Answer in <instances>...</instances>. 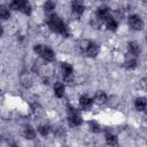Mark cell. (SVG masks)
Returning <instances> with one entry per match:
<instances>
[{
    "label": "cell",
    "instance_id": "cell-7",
    "mask_svg": "<svg viewBox=\"0 0 147 147\" xmlns=\"http://www.w3.org/2000/svg\"><path fill=\"white\" fill-rule=\"evenodd\" d=\"M127 22H129V25L131 26L132 30H136V31H141L144 29V21L142 18L137 15V14H132L129 16L127 18Z\"/></svg>",
    "mask_w": 147,
    "mask_h": 147
},
{
    "label": "cell",
    "instance_id": "cell-15",
    "mask_svg": "<svg viewBox=\"0 0 147 147\" xmlns=\"http://www.w3.org/2000/svg\"><path fill=\"white\" fill-rule=\"evenodd\" d=\"M105 139H106L107 145H109V146H116V145L118 144V138H117V136L114 134V133H110V132L106 133Z\"/></svg>",
    "mask_w": 147,
    "mask_h": 147
},
{
    "label": "cell",
    "instance_id": "cell-8",
    "mask_svg": "<svg viewBox=\"0 0 147 147\" xmlns=\"http://www.w3.org/2000/svg\"><path fill=\"white\" fill-rule=\"evenodd\" d=\"M110 8L107 6H101L96 10V20L100 22H106L108 18H110Z\"/></svg>",
    "mask_w": 147,
    "mask_h": 147
},
{
    "label": "cell",
    "instance_id": "cell-4",
    "mask_svg": "<svg viewBox=\"0 0 147 147\" xmlns=\"http://www.w3.org/2000/svg\"><path fill=\"white\" fill-rule=\"evenodd\" d=\"M67 111H68V122L70 126H79L83 123V118L80 114L76 110L75 107L72 106H67Z\"/></svg>",
    "mask_w": 147,
    "mask_h": 147
},
{
    "label": "cell",
    "instance_id": "cell-5",
    "mask_svg": "<svg viewBox=\"0 0 147 147\" xmlns=\"http://www.w3.org/2000/svg\"><path fill=\"white\" fill-rule=\"evenodd\" d=\"M9 7L14 10H20L25 15H30L31 10H32L31 3L29 1H24V0H14L10 2Z\"/></svg>",
    "mask_w": 147,
    "mask_h": 147
},
{
    "label": "cell",
    "instance_id": "cell-19",
    "mask_svg": "<svg viewBox=\"0 0 147 147\" xmlns=\"http://www.w3.org/2000/svg\"><path fill=\"white\" fill-rule=\"evenodd\" d=\"M10 17V10L7 6L1 5L0 6V18L2 20H8Z\"/></svg>",
    "mask_w": 147,
    "mask_h": 147
},
{
    "label": "cell",
    "instance_id": "cell-18",
    "mask_svg": "<svg viewBox=\"0 0 147 147\" xmlns=\"http://www.w3.org/2000/svg\"><path fill=\"white\" fill-rule=\"evenodd\" d=\"M23 134H24L25 139H28V140H32V139H34V137H36V131H34L31 126H26V127L24 129Z\"/></svg>",
    "mask_w": 147,
    "mask_h": 147
},
{
    "label": "cell",
    "instance_id": "cell-20",
    "mask_svg": "<svg viewBox=\"0 0 147 147\" xmlns=\"http://www.w3.org/2000/svg\"><path fill=\"white\" fill-rule=\"evenodd\" d=\"M49 131H51V126H49L48 124H40V125L38 126V132H39L42 137L48 136Z\"/></svg>",
    "mask_w": 147,
    "mask_h": 147
},
{
    "label": "cell",
    "instance_id": "cell-22",
    "mask_svg": "<svg viewBox=\"0 0 147 147\" xmlns=\"http://www.w3.org/2000/svg\"><path fill=\"white\" fill-rule=\"evenodd\" d=\"M55 7H56V3H55L54 1H46V2L44 3V9H45L47 13L53 11V10L55 9Z\"/></svg>",
    "mask_w": 147,
    "mask_h": 147
},
{
    "label": "cell",
    "instance_id": "cell-14",
    "mask_svg": "<svg viewBox=\"0 0 147 147\" xmlns=\"http://www.w3.org/2000/svg\"><path fill=\"white\" fill-rule=\"evenodd\" d=\"M146 106H147V101L145 98H137L136 101H134V107L138 111H144L146 109Z\"/></svg>",
    "mask_w": 147,
    "mask_h": 147
},
{
    "label": "cell",
    "instance_id": "cell-9",
    "mask_svg": "<svg viewBox=\"0 0 147 147\" xmlns=\"http://www.w3.org/2000/svg\"><path fill=\"white\" fill-rule=\"evenodd\" d=\"M84 10H85V6L82 1H74L71 3V11H72V15H75L76 17H80Z\"/></svg>",
    "mask_w": 147,
    "mask_h": 147
},
{
    "label": "cell",
    "instance_id": "cell-2",
    "mask_svg": "<svg viewBox=\"0 0 147 147\" xmlns=\"http://www.w3.org/2000/svg\"><path fill=\"white\" fill-rule=\"evenodd\" d=\"M79 48L87 57H95L100 52L99 45L92 40H83L79 45Z\"/></svg>",
    "mask_w": 147,
    "mask_h": 147
},
{
    "label": "cell",
    "instance_id": "cell-16",
    "mask_svg": "<svg viewBox=\"0 0 147 147\" xmlns=\"http://www.w3.org/2000/svg\"><path fill=\"white\" fill-rule=\"evenodd\" d=\"M124 65H125V68H127V69H133V68H136L137 65H138V60H137V57L136 56H129V57H126V60L124 61Z\"/></svg>",
    "mask_w": 147,
    "mask_h": 147
},
{
    "label": "cell",
    "instance_id": "cell-21",
    "mask_svg": "<svg viewBox=\"0 0 147 147\" xmlns=\"http://www.w3.org/2000/svg\"><path fill=\"white\" fill-rule=\"evenodd\" d=\"M88 126H90V130L92 131V132H94V133H98V132H100V124L96 122V121H94V119H92V121H90L88 122Z\"/></svg>",
    "mask_w": 147,
    "mask_h": 147
},
{
    "label": "cell",
    "instance_id": "cell-25",
    "mask_svg": "<svg viewBox=\"0 0 147 147\" xmlns=\"http://www.w3.org/2000/svg\"><path fill=\"white\" fill-rule=\"evenodd\" d=\"M0 141H1V137H0Z\"/></svg>",
    "mask_w": 147,
    "mask_h": 147
},
{
    "label": "cell",
    "instance_id": "cell-6",
    "mask_svg": "<svg viewBox=\"0 0 147 147\" xmlns=\"http://www.w3.org/2000/svg\"><path fill=\"white\" fill-rule=\"evenodd\" d=\"M61 69H62L64 82L68 84H72L74 83V68H72V65L68 62H63L61 65Z\"/></svg>",
    "mask_w": 147,
    "mask_h": 147
},
{
    "label": "cell",
    "instance_id": "cell-10",
    "mask_svg": "<svg viewBox=\"0 0 147 147\" xmlns=\"http://www.w3.org/2000/svg\"><path fill=\"white\" fill-rule=\"evenodd\" d=\"M127 49H129V53L136 57L138 55H140V53H141V46L138 41H130L127 44Z\"/></svg>",
    "mask_w": 147,
    "mask_h": 147
},
{
    "label": "cell",
    "instance_id": "cell-11",
    "mask_svg": "<svg viewBox=\"0 0 147 147\" xmlns=\"http://www.w3.org/2000/svg\"><path fill=\"white\" fill-rule=\"evenodd\" d=\"M93 101H95L98 105H105L108 101V96L103 91H98L95 93V95H94Z\"/></svg>",
    "mask_w": 147,
    "mask_h": 147
},
{
    "label": "cell",
    "instance_id": "cell-23",
    "mask_svg": "<svg viewBox=\"0 0 147 147\" xmlns=\"http://www.w3.org/2000/svg\"><path fill=\"white\" fill-rule=\"evenodd\" d=\"M3 34V28H2V25L0 24V37Z\"/></svg>",
    "mask_w": 147,
    "mask_h": 147
},
{
    "label": "cell",
    "instance_id": "cell-13",
    "mask_svg": "<svg viewBox=\"0 0 147 147\" xmlns=\"http://www.w3.org/2000/svg\"><path fill=\"white\" fill-rule=\"evenodd\" d=\"M64 92H65V86H64V84L57 82V83L54 85V94H55V96L62 98V96L64 95Z\"/></svg>",
    "mask_w": 147,
    "mask_h": 147
},
{
    "label": "cell",
    "instance_id": "cell-3",
    "mask_svg": "<svg viewBox=\"0 0 147 147\" xmlns=\"http://www.w3.org/2000/svg\"><path fill=\"white\" fill-rule=\"evenodd\" d=\"M33 51H34L38 55H40L41 57H44V59L47 60V61H53V60L55 59V52H54L51 47H48V46H46V45H41V44L34 45V46H33Z\"/></svg>",
    "mask_w": 147,
    "mask_h": 147
},
{
    "label": "cell",
    "instance_id": "cell-17",
    "mask_svg": "<svg viewBox=\"0 0 147 147\" xmlns=\"http://www.w3.org/2000/svg\"><path fill=\"white\" fill-rule=\"evenodd\" d=\"M105 23H106L107 29H108V30H110V31H116V29H117V26H118L117 21H116L115 18H113V17L108 18V20H107Z\"/></svg>",
    "mask_w": 147,
    "mask_h": 147
},
{
    "label": "cell",
    "instance_id": "cell-1",
    "mask_svg": "<svg viewBox=\"0 0 147 147\" xmlns=\"http://www.w3.org/2000/svg\"><path fill=\"white\" fill-rule=\"evenodd\" d=\"M47 24L49 26V29L63 37H68L69 36V30L67 24L61 20L60 16H57L56 14H52L48 20H47Z\"/></svg>",
    "mask_w": 147,
    "mask_h": 147
},
{
    "label": "cell",
    "instance_id": "cell-24",
    "mask_svg": "<svg viewBox=\"0 0 147 147\" xmlns=\"http://www.w3.org/2000/svg\"><path fill=\"white\" fill-rule=\"evenodd\" d=\"M11 147H18V146H17V145H15V144H14V145H11Z\"/></svg>",
    "mask_w": 147,
    "mask_h": 147
},
{
    "label": "cell",
    "instance_id": "cell-12",
    "mask_svg": "<svg viewBox=\"0 0 147 147\" xmlns=\"http://www.w3.org/2000/svg\"><path fill=\"white\" fill-rule=\"evenodd\" d=\"M93 99L92 98H90L88 95H82L80 98H79V105H80V107L82 108H84V109H88L92 105H93Z\"/></svg>",
    "mask_w": 147,
    "mask_h": 147
}]
</instances>
